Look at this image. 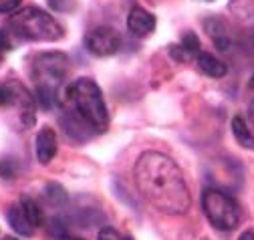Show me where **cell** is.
<instances>
[{
	"label": "cell",
	"mask_w": 254,
	"mask_h": 240,
	"mask_svg": "<svg viewBox=\"0 0 254 240\" xmlns=\"http://www.w3.org/2000/svg\"><path fill=\"white\" fill-rule=\"evenodd\" d=\"M8 224L20 236H33V232H35V226L28 222V218L22 212V208H10L8 210Z\"/></svg>",
	"instance_id": "10"
},
{
	"label": "cell",
	"mask_w": 254,
	"mask_h": 240,
	"mask_svg": "<svg viewBox=\"0 0 254 240\" xmlns=\"http://www.w3.org/2000/svg\"><path fill=\"white\" fill-rule=\"evenodd\" d=\"M37 158L43 166H47L57 156V133L51 127H43L37 135Z\"/></svg>",
	"instance_id": "8"
},
{
	"label": "cell",
	"mask_w": 254,
	"mask_h": 240,
	"mask_svg": "<svg viewBox=\"0 0 254 240\" xmlns=\"http://www.w3.org/2000/svg\"><path fill=\"white\" fill-rule=\"evenodd\" d=\"M202 208L210 224L218 230H234L240 222V208L226 192L208 188L202 194Z\"/></svg>",
	"instance_id": "4"
},
{
	"label": "cell",
	"mask_w": 254,
	"mask_h": 240,
	"mask_svg": "<svg viewBox=\"0 0 254 240\" xmlns=\"http://www.w3.org/2000/svg\"><path fill=\"white\" fill-rule=\"evenodd\" d=\"M0 51H12V41H10V33L0 28Z\"/></svg>",
	"instance_id": "19"
},
{
	"label": "cell",
	"mask_w": 254,
	"mask_h": 240,
	"mask_svg": "<svg viewBox=\"0 0 254 240\" xmlns=\"http://www.w3.org/2000/svg\"><path fill=\"white\" fill-rule=\"evenodd\" d=\"M252 87H254V79H252Z\"/></svg>",
	"instance_id": "26"
},
{
	"label": "cell",
	"mask_w": 254,
	"mask_h": 240,
	"mask_svg": "<svg viewBox=\"0 0 254 240\" xmlns=\"http://www.w3.org/2000/svg\"><path fill=\"white\" fill-rule=\"evenodd\" d=\"M20 97V87L16 85H0V105L2 107H10L14 103H18Z\"/></svg>",
	"instance_id": "13"
},
{
	"label": "cell",
	"mask_w": 254,
	"mask_h": 240,
	"mask_svg": "<svg viewBox=\"0 0 254 240\" xmlns=\"http://www.w3.org/2000/svg\"><path fill=\"white\" fill-rule=\"evenodd\" d=\"M232 133H234L236 141H238L242 147H246V149H254V135H252V131L248 129L246 121H244L240 115H236V117L232 119Z\"/></svg>",
	"instance_id": "11"
},
{
	"label": "cell",
	"mask_w": 254,
	"mask_h": 240,
	"mask_svg": "<svg viewBox=\"0 0 254 240\" xmlns=\"http://www.w3.org/2000/svg\"><path fill=\"white\" fill-rule=\"evenodd\" d=\"M2 240H18V238H14V236H4Z\"/></svg>",
	"instance_id": "24"
},
{
	"label": "cell",
	"mask_w": 254,
	"mask_h": 240,
	"mask_svg": "<svg viewBox=\"0 0 254 240\" xmlns=\"http://www.w3.org/2000/svg\"><path fill=\"white\" fill-rule=\"evenodd\" d=\"M51 226H53V228H51V232H53V236H55V238H65V236H67V228L63 226V222H61L59 218H55V220L51 222Z\"/></svg>",
	"instance_id": "18"
},
{
	"label": "cell",
	"mask_w": 254,
	"mask_h": 240,
	"mask_svg": "<svg viewBox=\"0 0 254 240\" xmlns=\"http://www.w3.org/2000/svg\"><path fill=\"white\" fill-rule=\"evenodd\" d=\"M238 240H254V232H252V230H246L244 234H240Z\"/></svg>",
	"instance_id": "22"
},
{
	"label": "cell",
	"mask_w": 254,
	"mask_h": 240,
	"mask_svg": "<svg viewBox=\"0 0 254 240\" xmlns=\"http://www.w3.org/2000/svg\"><path fill=\"white\" fill-rule=\"evenodd\" d=\"M85 47L95 57H109L119 51L121 39L111 26H99V28H93L85 37Z\"/></svg>",
	"instance_id": "6"
},
{
	"label": "cell",
	"mask_w": 254,
	"mask_h": 240,
	"mask_svg": "<svg viewBox=\"0 0 254 240\" xmlns=\"http://www.w3.org/2000/svg\"><path fill=\"white\" fill-rule=\"evenodd\" d=\"M71 240H83V238H71Z\"/></svg>",
	"instance_id": "25"
},
{
	"label": "cell",
	"mask_w": 254,
	"mask_h": 240,
	"mask_svg": "<svg viewBox=\"0 0 254 240\" xmlns=\"http://www.w3.org/2000/svg\"><path fill=\"white\" fill-rule=\"evenodd\" d=\"M47 198L53 202V204H65L67 202V194L59 184H47Z\"/></svg>",
	"instance_id": "15"
},
{
	"label": "cell",
	"mask_w": 254,
	"mask_h": 240,
	"mask_svg": "<svg viewBox=\"0 0 254 240\" xmlns=\"http://www.w3.org/2000/svg\"><path fill=\"white\" fill-rule=\"evenodd\" d=\"M133 176L141 196L164 214H184L192 204L182 170L160 152H145L137 160Z\"/></svg>",
	"instance_id": "1"
},
{
	"label": "cell",
	"mask_w": 254,
	"mask_h": 240,
	"mask_svg": "<svg viewBox=\"0 0 254 240\" xmlns=\"http://www.w3.org/2000/svg\"><path fill=\"white\" fill-rule=\"evenodd\" d=\"M127 28L135 37H147L155 31V16L141 6H133L127 16Z\"/></svg>",
	"instance_id": "7"
},
{
	"label": "cell",
	"mask_w": 254,
	"mask_h": 240,
	"mask_svg": "<svg viewBox=\"0 0 254 240\" xmlns=\"http://www.w3.org/2000/svg\"><path fill=\"white\" fill-rule=\"evenodd\" d=\"M67 57L61 55V53H47L37 57L35 61V75H39V85L45 87H53L65 77L67 73Z\"/></svg>",
	"instance_id": "5"
},
{
	"label": "cell",
	"mask_w": 254,
	"mask_h": 240,
	"mask_svg": "<svg viewBox=\"0 0 254 240\" xmlns=\"http://www.w3.org/2000/svg\"><path fill=\"white\" fill-rule=\"evenodd\" d=\"M20 208H22L24 216L28 218V222L33 224L35 228L43 224V212H41V208L37 206V202H33L30 198H24V200H22V206H20Z\"/></svg>",
	"instance_id": "12"
},
{
	"label": "cell",
	"mask_w": 254,
	"mask_h": 240,
	"mask_svg": "<svg viewBox=\"0 0 254 240\" xmlns=\"http://www.w3.org/2000/svg\"><path fill=\"white\" fill-rule=\"evenodd\" d=\"M170 53L174 55V59H178V61H188V59H190V53L184 47H172Z\"/></svg>",
	"instance_id": "20"
},
{
	"label": "cell",
	"mask_w": 254,
	"mask_h": 240,
	"mask_svg": "<svg viewBox=\"0 0 254 240\" xmlns=\"http://www.w3.org/2000/svg\"><path fill=\"white\" fill-rule=\"evenodd\" d=\"M196 63H198V67H200L202 73H206L208 77H214V79H220V77H224L228 73V67L222 63L220 59H216L214 55H210V53H198Z\"/></svg>",
	"instance_id": "9"
},
{
	"label": "cell",
	"mask_w": 254,
	"mask_h": 240,
	"mask_svg": "<svg viewBox=\"0 0 254 240\" xmlns=\"http://www.w3.org/2000/svg\"><path fill=\"white\" fill-rule=\"evenodd\" d=\"M20 4V0H0V12H10Z\"/></svg>",
	"instance_id": "21"
},
{
	"label": "cell",
	"mask_w": 254,
	"mask_h": 240,
	"mask_svg": "<svg viewBox=\"0 0 254 240\" xmlns=\"http://www.w3.org/2000/svg\"><path fill=\"white\" fill-rule=\"evenodd\" d=\"M8 26L16 33V37L24 41H37V43H53L63 39V26L59 24L57 18L47 14L41 8L28 6L10 16Z\"/></svg>",
	"instance_id": "3"
},
{
	"label": "cell",
	"mask_w": 254,
	"mask_h": 240,
	"mask_svg": "<svg viewBox=\"0 0 254 240\" xmlns=\"http://www.w3.org/2000/svg\"><path fill=\"white\" fill-rule=\"evenodd\" d=\"M248 115H250V119L254 121V101L250 103V107H248Z\"/></svg>",
	"instance_id": "23"
},
{
	"label": "cell",
	"mask_w": 254,
	"mask_h": 240,
	"mask_svg": "<svg viewBox=\"0 0 254 240\" xmlns=\"http://www.w3.org/2000/svg\"><path fill=\"white\" fill-rule=\"evenodd\" d=\"M37 101L45 107V109H51L57 105V93L53 87H45V85H39L37 87Z\"/></svg>",
	"instance_id": "14"
},
{
	"label": "cell",
	"mask_w": 254,
	"mask_h": 240,
	"mask_svg": "<svg viewBox=\"0 0 254 240\" xmlns=\"http://www.w3.org/2000/svg\"><path fill=\"white\" fill-rule=\"evenodd\" d=\"M182 47H184L190 55H198V49H200V39H198V35L186 33V37L182 39Z\"/></svg>",
	"instance_id": "16"
},
{
	"label": "cell",
	"mask_w": 254,
	"mask_h": 240,
	"mask_svg": "<svg viewBox=\"0 0 254 240\" xmlns=\"http://www.w3.org/2000/svg\"><path fill=\"white\" fill-rule=\"evenodd\" d=\"M69 99L75 103L77 113L95 131H105L109 123V113L99 85L93 79H79L67 89Z\"/></svg>",
	"instance_id": "2"
},
{
	"label": "cell",
	"mask_w": 254,
	"mask_h": 240,
	"mask_svg": "<svg viewBox=\"0 0 254 240\" xmlns=\"http://www.w3.org/2000/svg\"><path fill=\"white\" fill-rule=\"evenodd\" d=\"M97 240H131V238L125 236V234H121L119 230H115V228H111V226H107V228H103V230L99 232Z\"/></svg>",
	"instance_id": "17"
}]
</instances>
